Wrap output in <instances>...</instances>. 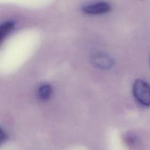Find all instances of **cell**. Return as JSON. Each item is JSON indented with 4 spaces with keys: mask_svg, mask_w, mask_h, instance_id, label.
Segmentation results:
<instances>
[{
    "mask_svg": "<svg viewBox=\"0 0 150 150\" xmlns=\"http://www.w3.org/2000/svg\"><path fill=\"white\" fill-rule=\"evenodd\" d=\"M132 92L136 100L144 106H150V85L142 79L134 82Z\"/></svg>",
    "mask_w": 150,
    "mask_h": 150,
    "instance_id": "cell-1",
    "label": "cell"
},
{
    "mask_svg": "<svg viewBox=\"0 0 150 150\" xmlns=\"http://www.w3.org/2000/svg\"><path fill=\"white\" fill-rule=\"evenodd\" d=\"M111 10V6L106 1H98L86 4L82 7V11L88 15H101L108 13Z\"/></svg>",
    "mask_w": 150,
    "mask_h": 150,
    "instance_id": "cell-2",
    "label": "cell"
},
{
    "mask_svg": "<svg viewBox=\"0 0 150 150\" xmlns=\"http://www.w3.org/2000/svg\"><path fill=\"white\" fill-rule=\"evenodd\" d=\"M94 64L102 69H108L112 67L113 62L110 57L104 54H97L93 58Z\"/></svg>",
    "mask_w": 150,
    "mask_h": 150,
    "instance_id": "cell-3",
    "label": "cell"
},
{
    "mask_svg": "<svg viewBox=\"0 0 150 150\" xmlns=\"http://www.w3.org/2000/svg\"><path fill=\"white\" fill-rule=\"evenodd\" d=\"M124 142L128 147L132 150H138L141 146V139L134 133H126L124 136Z\"/></svg>",
    "mask_w": 150,
    "mask_h": 150,
    "instance_id": "cell-4",
    "label": "cell"
},
{
    "mask_svg": "<svg viewBox=\"0 0 150 150\" xmlns=\"http://www.w3.org/2000/svg\"><path fill=\"white\" fill-rule=\"evenodd\" d=\"M14 26L15 23L11 21H5L0 25V45L14 29Z\"/></svg>",
    "mask_w": 150,
    "mask_h": 150,
    "instance_id": "cell-5",
    "label": "cell"
},
{
    "mask_svg": "<svg viewBox=\"0 0 150 150\" xmlns=\"http://www.w3.org/2000/svg\"><path fill=\"white\" fill-rule=\"evenodd\" d=\"M52 93V88L49 84H44L38 89V96L43 101L48 100Z\"/></svg>",
    "mask_w": 150,
    "mask_h": 150,
    "instance_id": "cell-6",
    "label": "cell"
},
{
    "mask_svg": "<svg viewBox=\"0 0 150 150\" xmlns=\"http://www.w3.org/2000/svg\"><path fill=\"white\" fill-rule=\"evenodd\" d=\"M7 137L5 132L0 127V146H1L7 141Z\"/></svg>",
    "mask_w": 150,
    "mask_h": 150,
    "instance_id": "cell-7",
    "label": "cell"
},
{
    "mask_svg": "<svg viewBox=\"0 0 150 150\" xmlns=\"http://www.w3.org/2000/svg\"><path fill=\"white\" fill-rule=\"evenodd\" d=\"M149 66H150V55H149Z\"/></svg>",
    "mask_w": 150,
    "mask_h": 150,
    "instance_id": "cell-8",
    "label": "cell"
}]
</instances>
